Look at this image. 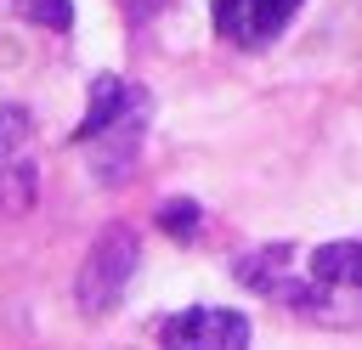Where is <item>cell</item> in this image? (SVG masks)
Listing matches in <instances>:
<instances>
[{"mask_svg":"<svg viewBox=\"0 0 362 350\" xmlns=\"http://www.w3.org/2000/svg\"><path fill=\"white\" fill-rule=\"evenodd\" d=\"M136 265H141V243H136V231H130V226H107V231L85 248V260H79V282H74L79 310H85V316H107V310H119V299H124Z\"/></svg>","mask_w":362,"mask_h":350,"instance_id":"obj_1","label":"cell"},{"mask_svg":"<svg viewBox=\"0 0 362 350\" xmlns=\"http://www.w3.org/2000/svg\"><path fill=\"white\" fill-rule=\"evenodd\" d=\"M147 90L136 85L130 90V102H124V113L90 141V175L102 181V186H119L130 169H136V158H141V130H147Z\"/></svg>","mask_w":362,"mask_h":350,"instance_id":"obj_2","label":"cell"},{"mask_svg":"<svg viewBox=\"0 0 362 350\" xmlns=\"http://www.w3.org/2000/svg\"><path fill=\"white\" fill-rule=\"evenodd\" d=\"M305 0H215V34H226L238 51H266Z\"/></svg>","mask_w":362,"mask_h":350,"instance_id":"obj_3","label":"cell"},{"mask_svg":"<svg viewBox=\"0 0 362 350\" xmlns=\"http://www.w3.org/2000/svg\"><path fill=\"white\" fill-rule=\"evenodd\" d=\"M158 339L164 344H192V350H243L249 344V316L221 310V305H192L181 316H164Z\"/></svg>","mask_w":362,"mask_h":350,"instance_id":"obj_4","label":"cell"},{"mask_svg":"<svg viewBox=\"0 0 362 350\" xmlns=\"http://www.w3.org/2000/svg\"><path fill=\"white\" fill-rule=\"evenodd\" d=\"M124 102H130V85L119 79V73H96L90 79V96H85V119H79V130H74V141H96L119 113H124Z\"/></svg>","mask_w":362,"mask_h":350,"instance_id":"obj_5","label":"cell"},{"mask_svg":"<svg viewBox=\"0 0 362 350\" xmlns=\"http://www.w3.org/2000/svg\"><path fill=\"white\" fill-rule=\"evenodd\" d=\"M311 277H322L328 288H356L362 282V243H322L311 254Z\"/></svg>","mask_w":362,"mask_h":350,"instance_id":"obj_6","label":"cell"},{"mask_svg":"<svg viewBox=\"0 0 362 350\" xmlns=\"http://www.w3.org/2000/svg\"><path fill=\"white\" fill-rule=\"evenodd\" d=\"M34 198H40V175H34V164H28V158L0 164V215H23Z\"/></svg>","mask_w":362,"mask_h":350,"instance_id":"obj_7","label":"cell"},{"mask_svg":"<svg viewBox=\"0 0 362 350\" xmlns=\"http://www.w3.org/2000/svg\"><path fill=\"white\" fill-rule=\"evenodd\" d=\"M153 220H158V231H170L175 243H192V237H198V226H204V209H198L192 198H164Z\"/></svg>","mask_w":362,"mask_h":350,"instance_id":"obj_8","label":"cell"},{"mask_svg":"<svg viewBox=\"0 0 362 350\" xmlns=\"http://www.w3.org/2000/svg\"><path fill=\"white\" fill-rule=\"evenodd\" d=\"M28 135H34V119H28V107H17V102H6V107H0V164H11V158H23V147H28Z\"/></svg>","mask_w":362,"mask_h":350,"instance_id":"obj_9","label":"cell"},{"mask_svg":"<svg viewBox=\"0 0 362 350\" xmlns=\"http://www.w3.org/2000/svg\"><path fill=\"white\" fill-rule=\"evenodd\" d=\"M17 11L28 23H40V28H51V34H68L74 28V0H17Z\"/></svg>","mask_w":362,"mask_h":350,"instance_id":"obj_10","label":"cell"}]
</instances>
